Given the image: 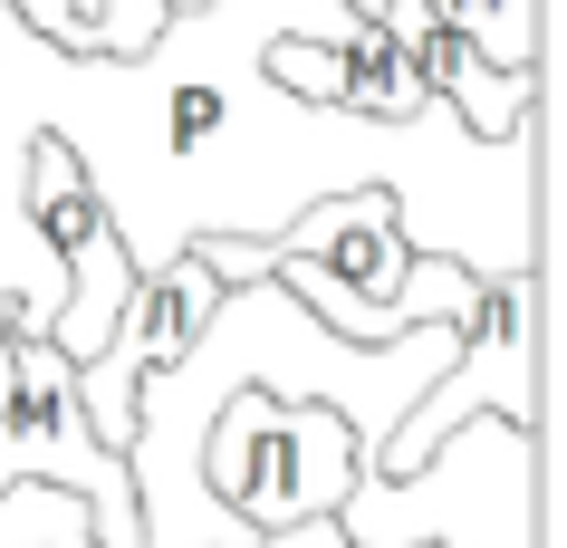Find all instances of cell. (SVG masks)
Instances as JSON below:
<instances>
[{
    "label": "cell",
    "instance_id": "obj_6",
    "mask_svg": "<svg viewBox=\"0 0 567 548\" xmlns=\"http://www.w3.org/2000/svg\"><path fill=\"white\" fill-rule=\"evenodd\" d=\"M164 10H203V0H164Z\"/></svg>",
    "mask_w": 567,
    "mask_h": 548
},
{
    "label": "cell",
    "instance_id": "obj_5",
    "mask_svg": "<svg viewBox=\"0 0 567 548\" xmlns=\"http://www.w3.org/2000/svg\"><path fill=\"white\" fill-rule=\"evenodd\" d=\"M164 0H78V30H87V59H145L164 39Z\"/></svg>",
    "mask_w": 567,
    "mask_h": 548
},
{
    "label": "cell",
    "instance_id": "obj_3",
    "mask_svg": "<svg viewBox=\"0 0 567 548\" xmlns=\"http://www.w3.org/2000/svg\"><path fill=\"white\" fill-rule=\"evenodd\" d=\"M260 77L289 106H337V116H375V125H414L433 106L404 39H385L375 20H357L347 39H299V30L260 39Z\"/></svg>",
    "mask_w": 567,
    "mask_h": 548
},
{
    "label": "cell",
    "instance_id": "obj_1",
    "mask_svg": "<svg viewBox=\"0 0 567 548\" xmlns=\"http://www.w3.org/2000/svg\"><path fill=\"white\" fill-rule=\"evenodd\" d=\"M337 529L357 548H538V433L472 414L414 472H357Z\"/></svg>",
    "mask_w": 567,
    "mask_h": 548
},
{
    "label": "cell",
    "instance_id": "obj_2",
    "mask_svg": "<svg viewBox=\"0 0 567 548\" xmlns=\"http://www.w3.org/2000/svg\"><path fill=\"white\" fill-rule=\"evenodd\" d=\"M472 414H501V424L538 433V270L472 279V299L452 318V365L394 414L385 453L365 462V472H414V462L433 453L452 424H472Z\"/></svg>",
    "mask_w": 567,
    "mask_h": 548
},
{
    "label": "cell",
    "instance_id": "obj_4",
    "mask_svg": "<svg viewBox=\"0 0 567 548\" xmlns=\"http://www.w3.org/2000/svg\"><path fill=\"white\" fill-rule=\"evenodd\" d=\"M433 20L491 68H538V0H433Z\"/></svg>",
    "mask_w": 567,
    "mask_h": 548
}]
</instances>
